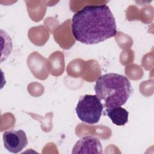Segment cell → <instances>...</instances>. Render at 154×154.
Masks as SVG:
<instances>
[{
  "mask_svg": "<svg viewBox=\"0 0 154 154\" xmlns=\"http://www.w3.org/2000/svg\"><path fill=\"white\" fill-rule=\"evenodd\" d=\"M105 112L111 122L117 126H123L128 122L129 112L121 106L106 108Z\"/></svg>",
  "mask_w": 154,
  "mask_h": 154,
  "instance_id": "cell-6",
  "label": "cell"
},
{
  "mask_svg": "<svg viewBox=\"0 0 154 154\" xmlns=\"http://www.w3.org/2000/svg\"><path fill=\"white\" fill-rule=\"evenodd\" d=\"M103 105L96 95L81 96L75 108L78 118L88 124L97 123L102 116Z\"/></svg>",
  "mask_w": 154,
  "mask_h": 154,
  "instance_id": "cell-3",
  "label": "cell"
},
{
  "mask_svg": "<svg viewBox=\"0 0 154 154\" xmlns=\"http://www.w3.org/2000/svg\"><path fill=\"white\" fill-rule=\"evenodd\" d=\"M71 29L75 39L86 45L102 42L117 33L114 15L105 4L88 5L78 10L72 17Z\"/></svg>",
  "mask_w": 154,
  "mask_h": 154,
  "instance_id": "cell-1",
  "label": "cell"
},
{
  "mask_svg": "<svg viewBox=\"0 0 154 154\" xmlns=\"http://www.w3.org/2000/svg\"><path fill=\"white\" fill-rule=\"evenodd\" d=\"M72 153H102L100 140L93 136H85L79 139L73 147Z\"/></svg>",
  "mask_w": 154,
  "mask_h": 154,
  "instance_id": "cell-5",
  "label": "cell"
},
{
  "mask_svg": "<svg viewBox=\"0 0 154 154\" xmlns=\"http://www.w3.org/2000/svg\"><path fill=\"white\" fill-rule=\"evenodd\" d=\"M4 147L10 152L17 153L28 144L25 132L22 130H10L5 131L2 135Z\"/></svg>",
  "mask_w": 154,
  "mask_h": 154,
  "instance_id": "cell-4",
  "label": "cell"
},
{
  "mask_svg": "<svg viewBox=\"0 0 154 154\" xmlns=\"http://www.w3.org/2000/svg\"><path fill=\"white\" fill-rule=\"evenodd\" d=\"M94 91L105 108H112L125 104L133 88L128 78L122 75L109 73L100 76L96 81Z\"/></svg>",
  "mask_w": 154,
  "mask_h": 154,
  "instance_id": "cell-2",
  "label": "cell"
}]
</instances>
